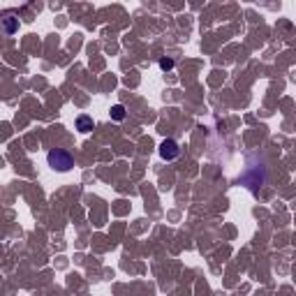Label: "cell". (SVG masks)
I'll return each mask as SVG.
<instances>
[{"label": "cell", "mask_w": 296, "mask_h": 296, "mask_svg": "<svg viewBox=\"0 0 296 296\" xmlns=\"http://www.w3.org/2000/svg\"><path fill=\"white\" fill-rule=\"evenodd\" d=\"M47 162H49V167H51V169H56V172H60V174L70 172V169L74 167L72 153L65 151V148H53V151H49Z\"/></svg>", "instance_id": "1"}, {"label": "cell", "mask_w": 296, "mask_h": 296, "mask_svg": "<svg viewBox=\"0 0 296 296\" xmlns=\"http://www.w3.org/2000/svg\"><path fill=\"white\" fill-rule=\"evenodd\" d=\"M178 155H181V146H178L174 139H165L160 144V157L162 160H176Z\"/></svg>", "instance_id": "2"}, {"label": "cell", "mask_w": 296, "mask_h": 296, "mask_svg": "<svg viewBox=\"0 0 296 296\" xmlns=\"http://www.w3.org/2000/svg\"><path fill=\"white\" fill-rule=\"evenodd\" d=\"M16 28H19V19H14L12 14H5V19H3V30H5V35H14Z\"/></svg>", "instance_id": "3"}, {"label": "cell", "mask_w": 296, "mask_h": 296, "mask_svg": "<svg viewBox=\"0 0 296 296\" xmlns=\"http://www.w3.org/2000/svg\"><path fill=\"white\" fill-rule=\"evenodd\" d=\"M93 118L90 116H86V114H81V116H77V130L79 132H90L93 130Z\"/></svg>", "instance_id": "4"}, {"label": "cell", "mask_w": 296, "mask_h": 296, "mask_svg": "<svg viewBox=\"0 0 296 296\" xmlns=\"http://www.w3.org/2000/svg\"><path fill=\"white\" fill-rule=\"evenodd\" d=\"M109 116L114 120H123L125 118V107H123V104H114V107H111V111H109Z\"/></svg>", "instance_id": "5"}, {"label": "cell", "mask_w": 296, "mask_h": 296, "mask_svg": "<svg viewBox=\"0 0 296 296\" xmlns=\"http://www.w3.org/2000/svg\"><path fill=\"white\" fill-rule=\"evenodd\" d=\"M160 68L165 70V72L167 70H174V60L172 58H160Z\"/></svg>", "instance_id": "6"}]
</instances>
